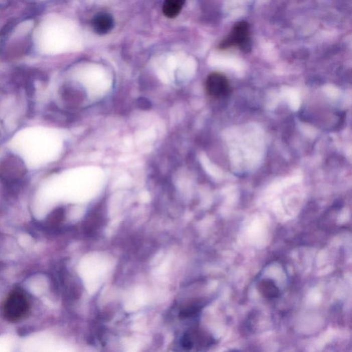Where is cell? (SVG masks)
<instances>
[{"mask_svg":"<svg viewBox=\"0 0 352 352\" xmlns=\"http://www.w3.org/2000/svg\"><path fill=\"white\" fill-rule=\"evenodd\" d=\"M10 146L27 166L38 168L47 165L53 160L56 154L57 140L51 129L37 126L16 133Z\"/></svg>","mask_w":352,"mask_h":352,"instance_id":"1","label":"cell"},{"mask_svg":"<svg viewBox=\"0 0 352 352\" xmlns=\"http://www.w3.org/2000/svg\"><path fill=\"white\" fill-rule=\"evenodd\" d=\"M29 310V300L22 291H13L4 303L3 315L9 321H20L27 316Z\"/></svg>","mask_w":352,"mask_h":352,"instance_id":"2","label":"cell"},{"mask_svg":"<svg viewBox=\"0 0 352 352\" xmlns=\"http://www.w3.org/2000/svg\"><path fill=\"white\" fill-rule=\"evenodd\" d=\"M231 47H238L245 53L251 50V31L247 22H237L233 26L229 34L220 42L219 48L228 49Z\"/></svg>","mask_w":352,"mask_h":352,"instance_id":"3","label":"cell"},{"mask_svg":"<svg viewBox=\"0 0 352 352\" xmlns=\"http://www.w3.org/2000/svg\"><path fill=\"white\" fill-rule=\"evenodd\" d=\"M205 89L208 95L216 99L226 97L231 91L229 79L220 72H213L207 77Z\"/></svg>","mask_w":352,"mask_h":352,"instance_id":"4","label":"cell"},{"mask_svg":"<svg viewBox=\"0 0 352 352\" xmlns=\"http://www.w3.org/2000/svg\"><path fill=\"white\" fill-rule=\"evenodd\" d=\"M214 340L211 336L200 329H192L185 333L180 340L181 347L186 350H192L193 348L210 347L214 343Z\"/></svg>","mask_w":352,"mask_h":352,"instance_id":"5","label":"cell"},{"mask_svg":"<svg viewBox=\"0 0 352 352\" xmlns=\"http://www.w3.org/2000/svg\"><path fill=\"white\" fill-rule=\"evenodd\" d=\"M114 26V18L109 14L97 15L92 21L94 32L100 35H106L110 33Z\"/></svg>","mask_w":352,"mask_h":352,"instance_id":"6","label":"cell"},{"mask_svg":"<svg viewBox=\"0 0 352 352\" xmlns=\"http://www.w3.org/2000/svg\"><path fill=\"white\" fill-rule=\"evenodd\" d=\"M258 290L267 299H275L279 296V288L271 279L261 281L258 284Z\"/></svg>","mask_w":352,"mask_h":352,"instance_id":"7","label":"cell"},{"mask_svg":"<svg viewBox=\"0 0 352 352\" xmlns=\"http://www.w3.org/2000/svg\"><path fill=\"white\" fill-rule=\"evenodd\" d=\"M186 0H165L162 11L168 18H174L179 16Z\"/></svg>","mask_w":352,"mask_h":352,"instance_id":"8","label":"cell"}]
</instances>
